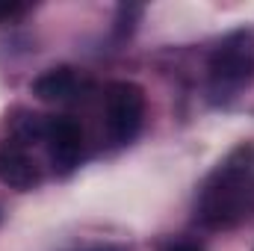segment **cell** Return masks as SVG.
Returning a JSON list of instances; mask_svg holds the SVG:
<instances>
[{"label":"cell","instance_id":"obj_1","mask_svg":"<svg viewBox=\"0 0 254 251\" xmlns=\"http://www.w3.org/2000/svg\"><path fill=\"white\" fill-rule=\"evenodd\" d=\"M252 175H254V145H237L198 189L195 219L210 231L234 228L246 219L252 207Z\"/></svg>","mask_w":254,"mask_h":251},{"label":"cell","instance_id":"obj_2","mask_svg":"<svg viewBox=\"0 0 254 251\" xmlns=\"http://www.w3.org/2000/svg\"><path fill=\"white\" fill-rule=\"evenodd\" d=\"M210 95L213 101L237 98L243 89L254 83V36L252 33H231L219 42L210 57Z\"/></svg>","mask_w":254,"mask_h":251},{"label":"cell","instance_id":"obj_3","mask_svg":"<svg viewBox=\"0 0 254 251\" xmlns=\"http://www.w3.org/2000/svg\"><path fill=\"white\" fill-rule=\"evenodd\" d=\"M145 125V92L130 80L107 86V133L116 145H127Z\"/></svg>","mask_w":254,"mask_h":251},{"label":"cell","instance_id":"obj_4","mask_svg":"<svg viewBox=\"0 0 254 251\" xmlns=\"http://www.w3.org/2000/svg\"><path fill=\"white\" fill-rule=\"evenodd\" d=\"M45 145L57 175H71L83 157V127L71 116H51L45 122Z\"/></svg>","mask_w":254,"mask_h":251},{"label":"cell","instance_id":"obj_5","mask_svg":"<svg viewBox=\"0 0 254 251\" xmlns=\"http://www.w3.org/2000/svg\"><path fill=\"white\" fill-rule=\"evenodd\" d=\"M39 181H42V172L24 148H18V145L0 148V184L3 187L27 192V189L39 187Z\"/></svg>","mask_w":254,"mask_h":251},{"label":"cell","instance_id":"obj_6","mask_svg":"<svg viewBox=\"0 0 254 251\" xmlns=\"http://www.w3.org/2000/svg\"><path fill=\"white\" fill-rule=\"evenodd\" d=\"M80 92V77L71 65H57V68H48L45 74H39L33 80V95L39 101H48V104H63L71 101L74 95Z\"/></svg>","mask_w":254,"mask_h":251},{"label":"cell","instance_id":"obj_7","mask_svg":"<svg viewBox=\"0 0 254 251\" xmlns=\"http://www.w3.org/2000/svg\"><path fill=\"white\" fill-rule=\"evenodd\" d=\"M139 15H142V6H136V3H122L119 6V12H116V36L119 39H125V36L133 33Z\"/></svg>","mask_w":254,"mask_h":251},{"label":"cell","instance_id":"obj_8","mask_svg":"<svg viewBox=\"0 0 254 251\" xmlns=\"http://www.w3.org/2000/svg\"><path fill=\"white\" fill-rule=\"evenodd\" d=\"M157 251H204V246L198 240H187V237H178V240H166Z\"/></svg>","mask_w":254,"mask_h":251},{"label":"cell","instance_id":"obj_9","mask_svg":"<svg viewBox=\"0 0 254 251\" xmlns=\"http://www.w3.org/2000/svg\"><path fill=\"white\" fill-rule=\"evenodd\" d=\"M24 12H27L24 3H18V0H0V24H9L12 18H18Z\"/></svg>","mask_w":254,"mask_h":251},{"label":"cell","instance_id":"obj_10","mask_svg":"<svg viewBox=\"0 0 254 251\" xmlns=\"http://www.w3.org/2000/svg\"><path fill=\"white\" fill-rule=\"evenodd\" d=\"M89 251H122V249H113V246H98V249H89Z\"/></svg>","mask_w":254,"mask_h":251}]
</instances>
